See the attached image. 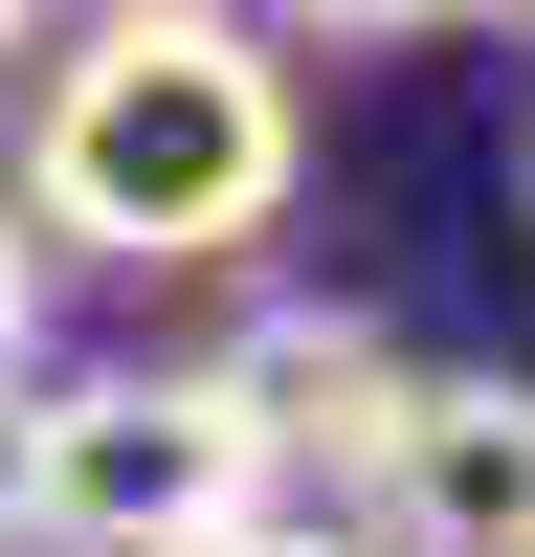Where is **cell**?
I'll use <instances>...</instances> for the list:
<instances>
[{
  "mask_svg": "<svg viewBox=\"0 0 535 557\" xmlns=\"http://www.w3.org/2000/svg\"><path fill=\"white\" fill-rule=\"evenodd\" d=\"M23 223L89 268H223L290 223V67L246 23H89L23 112Z\"/></svg>",
  "mask_w": 535,
  "mask_h": 557,
  "instance_id": "1",
  "label": "cell"
},
{
  "mask_svg": "<svg viewBox=\"0 0 535 557\" xmlns=\"http://www.w3.org/2000/svg\"><path fill=\"white\" fill-rule=\"evenodd\" d=\"M268 469L201 380H23L0 401V557H223Z\"/></svg>",
  "mask_w": 535,
  "mask_h": 557,
  "instance_id": "2",
  "label": "cell"
},
{
  "mask_svg": "<svg viewBox=\"0 0 535 557\" xmlns=\"http://www.w3.org/2000/svg\"><path fill=\"white\" fill-rule=\"evenodd\" d=\"M335 491H357V557H535V380L513 357L401 380Z\"/></svg>",
  "mask_w": 535,
  "mask_h": 557,
  "instance_id": "3",
  "label": "cell"
},
{
  "mask_svg": "<svg viewBox=\"0 0 535 557\" xmlns=\"http://www.w3.org/2000/svg\"><path fill=\"white\" fill-rule=\"evenodd\" d=\"M178 380L223 401V446H246L268 491H290V469H357V446H380V401L424 380V357H401L357 290H268V312H223V357H178Z\"/></svg>",
  "mask_w": 535,
  "mask_h": 557,
  "instance_id": "4",
  "label": "cell"
},
{
  "mask_svg": "<svg viewBox=\"0 0 535 557\" xmlns=\"http://www.w3.org/2000/svg\"><path fill=\"white\" fill-rule=\"evenodd\" d=\"M45 380V246H23V201H0V401Z\"/></svg>",
  "mask_w": 535,
  "mask_h": 557,
  "instance_id": "5",
  "label": "cell"
},
{
  "mask_svg": "<svg viewBox=\"0 0 535 557\" xmlns=\"http://www.w3.org/2000/svg\"><path fill=\"white\" fill-rule=\"evenodd\" d=\"M290 23H335V45H401V23H469V0H290Z\"/></svg>",
  "mask_w": 535,
  "mask_h": 557,
  "instance_id": "6",
  "label": "cell"
},
{
  "mask_svg": "<svg viewBox=\"0 0 535 557\" xmlns=\"http://www.w3.org/2000/svg\"><path fill=\"white\" fill-rule=\"evenodd\" d=\"M223 557H357V535H335V513H246Z\"/></svg>",
  "mask_w": 535,
  "mask_h": 557,
  "instance_id": "7",
  "label": "cell"
},
{
  "mask_svg": "<svg viewBox=\"0 0 535 557\" xmlns=\"http://www.w3.org/2000/svg\"><path fill=\"white\" fill-rule=\"evenodd\" d=\"M112 23H223V0H112Z\"/></svg>",
  "mask_w": 535,
  "mask_h": 557,
  "instance_id": "8",
  "label": "cell"
},
{
  "mask_svg": "<svg viewBox=\"0 0 535 557\" xmlns=\"http://www.w3.org/2000/svg\"><path fill=\"white\" fill-rule=\"evenodd\" d=\"M469 23H513V45H535V0H469Z\"/></svg>",
  "mask_w": 535,
  "mask_h": 557,
  "instance_id": "9",
  "label": "cell"
},
{
  "mask_svg": "<svg viewBox=\"0 0 535 557\" xmlns=\"http://www.w3.org/2000/svg\"><path fill=\"white\" fill-rule=\"evenodd\" d=\"M23 23H45V0H0V45H23Z\"/></svg>",
  "mask_w": 535,
  "mask_h": 557,
  "instance_id": "10",
  "label": "cell"
}]
</instances>
